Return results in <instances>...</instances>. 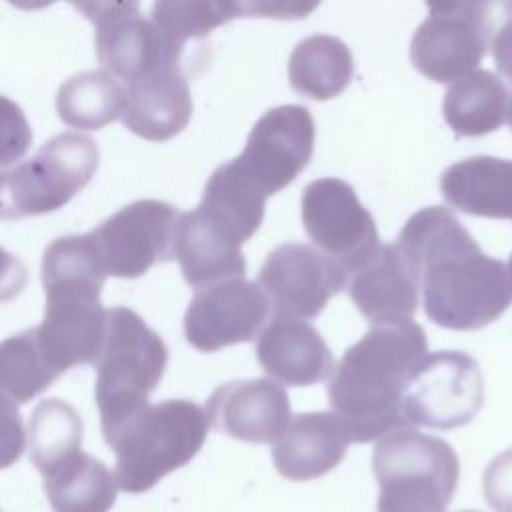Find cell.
I'll use <instances>...</instances> for the list:
<instances>
[{
  "label": "cell",
  "instance_id": "obj_23",
  "mask_svg": "<svg viewBox=\"0 0 512 512\" xmlns=\"http://www.w3.org/2000/svg\"><path fill=\"white\" fill-rule=\"evenodd\" d=\"M508 100V90L494 72L474 70L446 90L442 116L460 136H484L502 126Z\"/></svg>",
  "mask_w": 512,
  "mask_h": 512
},
{
  "label": "cell",
  "instance_id": "obj_11",
  "mask_svg": "<svg viewBox=\"0 0 512 512\" xmlns=\"http://www.w3.org/2000/svg\"><path fill=\"white\" fill-rule=\"evenodd\" d=\"M178 212L162 200H136L90 232L106 276L138 278L172 258Z\"/></svg>",
  "mask_w": 512,
  "mask_h": 512
},
{
  "label": "cell",
  "instance_id": "obj_15",
  "mask_svg": "<svg viewBox=\"0 0 512 512\" xmlns=\"http://www.w3.org/2000/svg\"><path fill=\"white\" fill-rule=\"evenodd\" d=\"M270 304L256 282L222 280L198 288L184 314V336L200 352L250 342L258 336Z\"/></svg>",
  "mask_w": 512,
  "mask_h": 512
},
{
  "label": "cell",
  "instance_id": "obj_34",
  "mask_svg": "<svg viewBox=\"0 0 512 512\" xmlns=\"http://www.w3.org/2000/svg\"><path fill=\"white\" fill-rule=\"evenodd\" d=\"M504 20L492 38V58L500 74L512 82V2L504 6Z\"/></svg>",
  "mask_w": 512,
  "mask_h": 512
},
{
  "label": "cell",
  "instance_id": "obj_37",
  "mask_svg": "<svg viewBox=\"0 0 512 512\" xmlns=\"http://www.w3.org/2000/svg\"><path fill=\"white\" fill-rule=\"evenodd\" d=\"M506 118H508V122H510V126H512V96H510V100H508V114H506Z\"/></svg>",
  "mask_w": 512,
  "mask_h": 512
},
{
  "label": "cell",
  "instance_id": "obj_32",
  "mask_svg": "<svg viewBox=\"0 0 512 512\" xmlns=\"http://www.w3.org/2000/svg\"><path fill=\"white\" fill-rule=\"evenodd\" d=\"M482 492L494 512H512V448L488 462L482 476Z\"/></svg>",
  "mask_w": 512,
  "mask_h": 512
},
{
  "label": "cell",
  "instance_id": "obj_9",
  "mask_svg": "<svg viewBox=\"0 0 512 512\" xmlns=\"http://www.w3.org/2000/svg\"><path fill=\"white\" fill-rule=\"evenodd\" d=\"M484 402V378L478 362L454 350L426 354L412 372L402 414L410 426L450 430L468 424Z\"/></svg>",
  "mask_w": 512,
  "mask_h": 512
},
{
  "label": "cell",
  "instance_id": "obj_21",
  "mask_svg": "<svg viewBox=\"0 0 512 512\" xmlns=\"http://www.w3.org/2000/svg\"><path fill=\"white\" fill-rule=\"evenodd\" d=\"M348 436L332 412H302L290 418L272 444V462L288 480H312L334 470L348 448Z\"/></svg>",
  "mask_w": 512,
  "mask_h": 512
},
{
  "label": "cell",
  "instance_id": "obj_4",
  "mask_svg": "<svg viewBox=\"0 0 512 512\" xmlns=\"http://www.w3.org/2000/svg\"><path fill=\"white\" fill-rule=\"evenodd\" d=\"M206 412L190 400L146 404L110 430L104 440L116 454L118 488L140 494L188 464L208 434Z\"/></svg>",
  "mask_w": 512,
  "mask_h": 512
},
{
  "label": "cell",
  "instance_id": "obj_19",
  "mask_svg": "<svg viewBox=\"0 0 512 512\" xmlns=\"http://www.w3.org/2000/svg\"><path fill=\"white\" fill-rule=\"evenodd\" d=\"M256 356L278 384L312 386L334 372V356L320 332L298 318H274L260 334Z\"/></svg>",
  "mask_w": 512,
  "mask_h": 512
},
{
  "label": "cell",
  "instance_id": "obj_2",
  "mask_svg": "<svg viewBox=\"0 0 512 512\" xmlns=\"http://www.w3.org/2000/svg\"><path fill=\"white\" fill-rule=\"evenodd\" d=\"M426 352V332L414 320L374 324L344 352L326 394L348 442H372L410 428L402 394Z\"/></svg>",
  "mask_w": 512,
  "mask_h": 512
},
{
  "label": "cell",
  "instance_id": "obj_25",
  "mask_svg": "<svg viewBox=\"0 0 512 512\" xmlns=\"http://www.w3.org/2000/svg\"><path fill=\"white\" fill-rule=\"evenodd\" d=\"M118 490L114 472L84 452L44 476V492L54 512H108Z\"/></svg>",
  "mask_w": 512,
  "mask_h": 512
},
{
  "label": "cell",
  "instance_id": "obj_16",
  "mask_svg": "<svg viewBox=\"0 0 512 512\" xmlns=\"http://www.w3.org/2000/svg\"><path fill=\"white\" fill-rule=\"evenodd\" d=\"M208 426L244 442H276L290 424L286 390L268 378L234 380L212 392L206 404Z\"/></svg>",
  "mask_w": 512,
  "mask_h": 512
},
{
  "label": "cell",
  "instance_id": "obj_14",
  "mask_svg": "<svg viewBox=\"0 0 512 512\" xmlns=\"http://www.w3.org/2000/svg\"><path fill=\"white\" fill-rule=\"evenodd\" d=\"M96 26V54L100 64L122 86H128L164 64H178L134 2L74 4Z\"/></svg>",
  "mask_w": 512,
  "mask_h": 512
},
{
  "label": "cell",
  "instance_id": "obj_30",
  "mask_svg": "<svg viewBox=\"0 0 512 512\" xmlns=\"http://www.w3.org/2000/svg\"><path fill=\"white\" fill-rule=\"evenodd\" d=\"M58 374L46 362L34 328L0 342V390L14 402H28L44 392Z\"/></svg>",
  "mask_w": 512,
  "mask_h": 512
},
{
  "label": "cell",
  "instance_id": "obj_35",
  "mask_svg": "<svg viewBox=\"0 0 512 512\" xmlns=\"http://www.w3.org/2000/svg\"><path fill=\"white\" fill-rule=\"evenodd\" d=\"M26 284V268L24 264L0 248V302H8L16 298Z\"/></svg>",
  "mask_w": 512,
  "mask_h": 512
},
{
  "label": "cell",
  "instance_id": "obj_29",
  "mask_svg": "<svg viewBox=\"0 0 512 512\" xmlns=\"http://www.w3.org/2000/svg\"><path fill=\"white\" fill-rule=\"evenodd\" d=\"M250 16V2H156L152 6V24L158 30L164 48L180 60L182 48L192 38L206 36L212 28L232 18Z\"/></svg>",
  "mask_w": 512,
  "mask_h": 512
},
{
  "label": "cell",
  "instance_id": "obj_1",
  "mask_svg": "<svg viewBox=\"0 0 512 512\" xmlns=\"http://www.w3.org/2000/svg\"><path fill=\"white\" fill-rule=\"evenodd\" d=\"M396 246L414 262L428 318L450 330H478L512 304L504 262L486 256L448 208L412 214Z\"/></svg>",
  "mask_w": 512,
  "mask_h": 512
},
{
  "label": "cell",
  "instance_id": "obj_17",
  "mask_svg": "<svg viewBox=\"0 0 512 512\" xmlns=\"http://www.w3.org/2000/svg\"><path fill=\"white\" fill-rule=\"evenodd\" d=\"M236 234L206 212L200 204L178 214L172 258L178 260L182 276L190 286L204 288L222 280L242 278L246 260Z\"/></svg>",
  "mask_w": 512,
  "mask_h": 512
},
{
  "label": "cell",
  "instance_id": "obj_33",
  "mask_svg": "<svg viewBox=\"0 0 512 512\" xmlns=\"http://www.w3.org/2000/svg\"><path fill=\"white\" fill-rule=\"evenodd\" d=\"M26 432L16 402L0 390V470L12 466L24 452Z\"/></svg>",
  "mask_w": 512,
  "mask_h": 512
},
{
  "label": "cell",
  "instance_id": "obj_8",
  "mask_svg": "<svg viewBox=\"0 0 512 512\" xmlns=\"http://www.w3.org/2000/svg\"><path fill=\"white\" fill-rule=\"evenodd\" d=\"M492 6L484 2H432L410 42V60L426 78L446 84L476 70L492 36Z\"/></svg>",
  "mask_w": 512,
  "mask_h": 512
},
{
  "label": "cell",
  "instance_id": "obj_38",
  "mask_svg": "<svg viewBox=\"0 0 512 512\" xmlns=\"http://www.w3.org/2000/svg\"><path fill=\"white\" fill-rule=\"evenodd\" d=\"M462 512H476V510H462Z\"/></svg>",
  "mask_w": 512,
  "mask_h": 512
},
{
  "label": "cell",
  "instance_id": "obj_10",
  "mask_svg": "<svg viewBox=\"0 0 512 512\" xmlns=\"http://www.w3.org/2000/svg\"><path fill=\"white\" fill-rule=\"evenodd\" d=\"M300 208L310 240L346 274L360 270L380 250L376 222L348 182L332 176L310 182Z\"/></svg>",
  "mask_w": 512,
  "mask_h": 512
},
{
  "label": "cell",
  "instance_id": "obj_31",
  "mask_svg": "<svg viewBox=\"0 0 512 512\" xmlns=\"http://www.w3.org/2000/svg\"><path fill=\"white\" fill-rule=\"evenodd\" d=\"M32 144V130L22 108L0 94V166L20 158Z\"/></svg>",
  "mask_w": 512,
  "mask_h": 512
},
{
  "label": "cell",
  "instance_id": "obj_12",
  "mask_svg": "<svg viewBox=\"0 0 512 512\" xmlns=\"http://www.w3.org/2000/svg\"><path fill=\"white\" fill-rule=\"evenodd\" d=\"M274 318H314L346 284V272L320 250L286 242L264 260L258 282Z\"/></svg>",
  "mask_w": 512,
  "mask_h": 512
},
{
  "label": "cell",
  "instance_id": "obj_26",
  "mask_svg": "<svg viewBox=\"0 0 512 512\" xmlns=\"http://www.w3.org/2000/svg\"><path fill=\"white\" fill-rule=\"evenodd\" d=\"M266 198L242 164L232 158L212 172L200 206L230 228L240 242H246L262 224Z\"/></svg>",
  "mask_w": 512,
  "mask_h": 512
},
{
  "label": "cell",
  "instance_id": "obj_13",
  "mask_svg": "<svg viewBox=\"0 0 512 512\" xmlns=\"http://www.w3.org/2000/svg\"><path fill=\"white\" fill-rule=\"evenodd\" d=\"M314 118L298 104L264 112L236 156L256 186L272 196L286 188L310 162L314 152Z\"/></svg>",
  "mask_w": 512,
  "mask_h": 512
},
{
  "label": "cell",
  "instance_id": "obj_3",
  "mask_svg": "<svg viewBox=\"0 0 512 512\" xmlns=\"http://www.w3.org/2000/svg\"><path fill=\"white\" fill-rule=\"evenodd\" d=\"M104 280L90 232L56 238L46 248L42 258L46 310L34 334L58 376L98 358L106 326V310L100 304Z\"/></svg>",
  "mask_w": 512,
  "mask_h": 512
},
{
  "label": "cell",
  "instance_id": "obj_36",
  "mask_svg": "<svg viewBox=\"0 0 512 512\" xmlns=\"http://www.w3.org/2000/svg\"><path fill=\"white\" fill-rule=\"evenodd\" d=\"M506 270H508V282H510V290H512V254H510V262H508Z\"/></svg>",
  "mask_w": 512,
  "mask_h": 512
},
{
  "label": "cell",
  "instance_id": "obj_6",
  "mask_svg": "<svg viewBox=\"0 0 512 512\" xmlns=\"http://www.w3.org/2000/svg\"><path fill=\"white\" fill-rule=\"evenodd\" d=\"M372 470L380 486L378 512H444L460 478L452 446L412 428L376 442Z\"/></svg>",
  "mask_w": 512,
  "mask_h": 512
},
{
  "label": "cell",
  "instance_id": "obj_24",
  "mask_svg": "<svg viewBox=\"0 0 512 512\" xmlns=\"http://www.w3.org/2000/svg\"><path fill=\"white\" fill-rule=\"evenodd\" d=\"M354 74L350 48L336 36L314 34L300 40L290 52V86L314 100L338 96Z\"/></svg>",
  "mask_w": 512,
  "mask_h": 512
},
{
  "label": "cell",
  "instance_id": "obj_20",
  "mask_svg": "<svg viewBox=\"0 0 512 512\" xmlns=\"http://www.w3.org/2000/svg\"><path fill=\"white\" fill-rule=\"evenodd\" d=\"M192 116V96L178 64H164L124 86L122 120L146 140L162 142L182 132Z\"/></svg>",
  "mask_w": 512,
  "mask_h": 512
},
{
  "label": "cell",
  "instance_id": "obj_27",
  "mask_svg": "<svg viewBox=\"0 0 512 512\" xmlns=\"http://www.w3.org/2000/svg\"><path fill=\"white\" fill-rule=\"evenodd\" d=\"M56 110L72 128L98 130L122 116L124 86L106 70L76 74L60 86Z\"/></svg>",
  "mask_w": 512,
  "mask_h": 512
},
{
  "label": "cell",
  "instance_id": "obj_7",
  "mask_svg": "<svg viewBox=\"0 0 512 512\" xmlns=\"http://www.w3.org/2000/svg\"><path fill=\"white\" fill-rule=\"evenodd\" d=\"M100 150L90 136L64 132L30 160L0 170V218L46 214L68 204L94 176Z\"/></svg>",
  "mask_w": 512,
  "mask_h": 512
},
{
  "label": "cell",
  "instance_id": "obj_22",
  "mask_svg": "<svg viewBox=\"0 0 512 512\" xmlns=\"http://www.w3.org/2000/svg\"><path fill=\"white\" fill-rule=\"evenodd\" d=\"M444 200L470 216L512 220V160L472 156L440 176Z\"/></svg>",
  "mask_w": 512,
  "mask_h": 512
},
{
  "label": "cell",
  "instance_id": "obj_18",
  "mask_svg": "<svg viewBox=\"0 0 512 512\" xmlns=\"http://www.w3.org/2000/svg\"><path fill=\"white\" fill-rule=\"evenodd\" d=\"M418 290L420 274L396 244H380L376 256L354 272L348 288L352 302L372 326L412 320Z\"/></svg>",
  "mask_w": 512,
  "mask_h": 512
},
{
  "label": "cell",
  "instance_id": "obj_28",
  "mask_svg": "<svg viewBox=\"0 0 512 512\" xmlns=\"http://www.w3.org/2000/svg\"><path fill=\"white\" fill-rule=\"evenodd\" d=\"M28 440L32 464L44 478L82 452V418L72 404L60 398L42 400L30 416Z\"/></svg>",
  "mask_w": 512,
  "mask_h": 512
},
{
  "label": "cell",
  "instance_id": "obj_5",
  "mask_svg": "<svg viewBox=\"0 0 512 512\" xmlns=\"http://www.w3.org/2000/svg\"><path fill=\"white\" fill-rule=\"evenodd\" d=\"M168 362L164 340L130 308L106 310L96 358V404L102 432L148 404Z\"/></svg>",
  "mask_w": 512,
  "mask_h": 512
}]
</instances>
